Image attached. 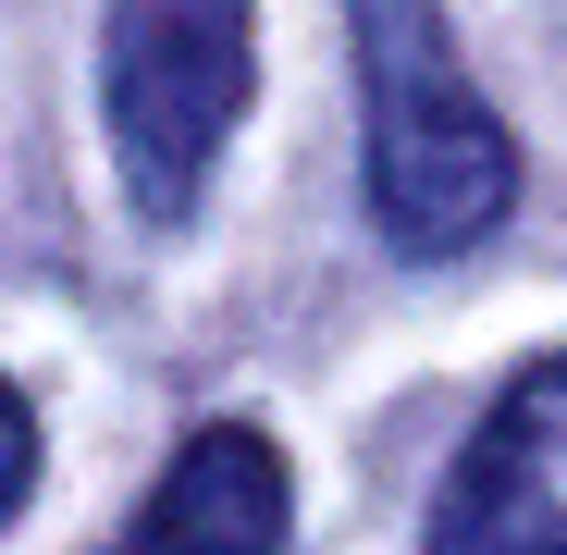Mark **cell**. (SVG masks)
I'll return each mask as SVG.
<instances>
[{
	"instance_id": "cell-4",
	"label": "cell",
	"mask_w": 567,
	"mask_h": 555,
	"mask_svg": "<svg viewBox=\"0 0 567 555\" xmlns=\"http://www.w3.org/2000/svg\"><path fill=\"white\" fill-rule=\"evenodd\" d=\"M284 531H297V482H284V456L235 420L185 432L173 470L148 482V506L124 518V543L100 555H284Z\"/></svg>"
},
{
	"instance_id": "cell-5",
	"label": "cell",
	"mask_w": 567,
	"mask_h": 555,
	"mask_svg": "<svg viewBox=\"0 0 567 555\" xmlns=\"http://www.w3.org/2000/svg\"><path fill=\"white\" fill-rule=\"evenodd\" d=\"M38 456H50V444H38V408H25L13 383H0V531L25 518V494H38Z\"/></svg>"
},
{
	"instance_id": "cell-2",
	"label": "cell",
	"mask_w": 567,
	"mask_h": 555,
	"mask_svg": "<svg viewBox=\"0 0 567 555\" xmlns=\"http://www.w3.org/2000/svg\"><path fill=\"white\" fill-rule=\"evenodd\" d=\"M247 100H259V0H112L100 13V136L148 223H198Z\"/></svg>"
},
{
	"instance_id": "cell-1",
	"label": "cell",
	"mask_w": 567,
	"mask_h": 555,
	"mask_svg": "<svg viewBox=\"0 0 567 555\" xmlns=\"http://www.w3.org/2000/svg\"><path fill=\"white\" fill-rule=\"evenodd\" d=\"M358 50V161H370V223L395 259H456L518 210V136L468 86L444 0H346Z\"/></svg>"
},
{
	"instance_id": "cell-3",
	"label": "cell",
	"mask_w": 567,
	"mask_h": 555,
	"mask_svg": "<svg viewBox=\"0 0 567 555\" xmlns=\"http://www.w3.org/2000/svg\"><path fill=\"white\" fill-rule=\"evenodd\" d=\"M432 555H567V346L468 420L432 494Z\"/></svg>"
}]
</instances>
